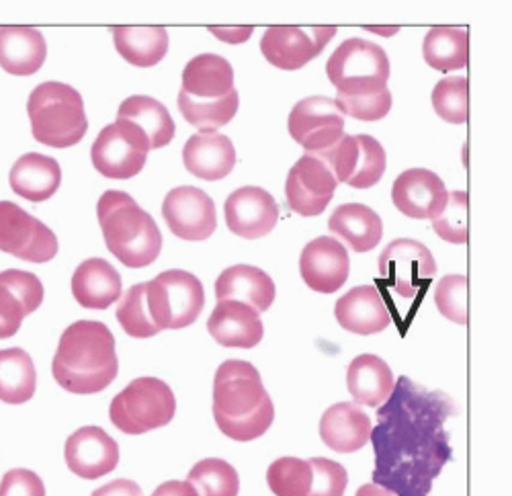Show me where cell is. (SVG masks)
<instances>
[{"instance_id":"1","label":"cell","mask_w":512,"mask_h":496,"mask_svg":"<svg viewBox=\"0 0 512 496\" xmlns=\"http://www.w3.org/2000/svg\"><path fill=\"white\" fill-rule=\"evenodd\" d=\"M455 412L447 394L402 376L379 406L377 427L371 429L373 484L396 496H429L453 458L447 423Z\"/></svg>"},{"instance_id":"2","label":"cell","mask_w":512,"mask_h":496,"mask_svg":"<svg viewBox=\"0 0 512 496\" xmlns=\"http://www.w3.org/2000/svg\"><path fill=\"white\" fill-rule=\"evenodd\" d=\"M213 419L234 441L263 437L275 419V406L259 369L248 361H224L213 380Z\"/></svg>"},{"instance_id":"3","label":"cell","mask_w":512,"mask_h":496,"mask_svg":"<svg viewBox=\"0 0 512 496\" xmlns=\"http://www.w3.org/2000/svg\"><path fill=\"white\" fill-rule=\"evenodd\" d=\"M119 371L115 337L103 322L70 324L54 355V380L72 394H97L113 384Z\"/></svg>"},{"instance_id":"4","label":"cell","mask_w":512,"mask_h":496,"mask_svg":"<svg viewBox=\"0 0 512 496\" xmlns=\"http://www.w3.org/2000/svg\"><path fill=\"white\" fill-rule=\"evenodd\" d=\"M97 216L109 253L130 269L152 265L162 251V234L154 218L123 191H105Z\"/></svg>"},{"instance_id":"5","label":"cell","mask_w":512,"mask_h":496,"mask_svg":"<svg viewBox=\"0 0 512 496\" xmlns=\"http://www.w3.org/2000/svg\"><path fill=\"white\" fill-rule=\"evenodd\" d=\"M33 138L52 148L76 146L89 130L82 95L64 82H41L27 101Z\"/></svg>"},{"instance_id":"6","label":"cell","mask_w":512,"mask_h":496,"mask_svg":"<svg viewBox=\"0 0 512 496\" xmlns=\"http://www.w3.org/2000/svg\"><path fill=\"white\" fill-rule=\"evenodd\" d=\"M326 74L340 97H369L388 89L390 60L373 41L351 37L328 58Z\"/></svg>"},{"instance_id":"7","label":"cell","mask_w":512,"mask_h":496,"mask_svg":"<svg viewBox=\"0 0 512 496\" xmlns=\"http://www.w3.org/2000/svg\"><path fill=\"white\" fill-rule=\"evenodd\" d=\"M177 400L158 378H138L121 390L109 408L111 423L125 435H144L175 419Z\"/></svg>"},{"instance_id":"8","label":"cell","mask_w":512,"mask_h":496,"mask_svg":"<svg viewBox=\"0 0 512 496\" xmlns=\"http://www.w3.org/2000/svg\"><path fill=\"white\" fill-rule=\"evenodd\" d=\"M148 304L160 330L191 326L205 306L201 281L183 269H170L146 283Z\"/></svg>"},{"instance_id":"9","label":"cell","mask_w":512,"mask_h":496,"mask_svg":"<svg viewBox=\"0 0 512 496\" xmlns=\"http://www.w3.org/2000/svg\"><path fill=\"white\" fill-rule=\"evenodd\" d=\"M150 142L132 121L117 119L107 126L91 148L95 169L107 179H132L146 167Z\"/></svg>"},{"instance_id":"10","label":"cell","mask_w":512,"mask_h":496,"mask_svg":"<svg viewBox=\"0 0 512 496\" xmlns=\"http://www.w3.org/2000/svg\"><path fill=\"white\" fill-rule=\"evenodd\" d=\"M379 273L381 281L392 287L400 298L414 300L437 275V263L422 242L400 238L390 242L381 253Z\"/></svg>"},{"instance_id":"11","label":"cell","mask_w":512,"mask_h":496,"mask_svg":"<svg viewBox=\"0 0 512 496\" xmlns=\"http://www.w3.org/2000/svg\"><path fill=\"white\" fill-rule=\"evenodd\" d=\"M0 251L41 265L58 255V238L17 203L0 201Z\"/></svg>"},{"instance_id":"12","label":"cell","mask_w":512,"mask_h":496,"mask_svg":"<svg viewBox=\"0 0 512 496\" xmlns=\"http://www.w3.org/2000/svg\"><path fill=\"white\" fill-rule=\"evenodd\" d=\"M345 113L330 97H308L289 113V134L306 154H320L345 136Z\"/></svg>"},{"instance_id":"13","label":"cell","mask_w":512,"mask_h":496,"mask_svg":"<svg viewBox=\"0 0 512 496\" xmlns=\"http://www.w3.org/2000/svg\"><path fill=\"white\" fill-rule=\"evenodd\" d=\"M336 27H269L261 39L265 60L279 70H300L322 54Z\"/></svg>"},{"instance_id":"14","label":"cell","mask_w":512,"mask_h":496,"mask_svg":"<svg viewBox=\"0 0 512 496\" xmlns=\"http://www.w3.org/2000/svg\"><path fill=\"white\" fill-rule=\"evenodd\" d=\"M166 226L183 240H207L218 228L216 203L197 187H177L168 191L162 203Z\"/></svg>"},{"instance_id":"15","label":"cell","mask_w":512,"mask_h":496,"mask_svg":"<svg viewBox=\"0 0 512 496\" xmlns=\"http://www.w3.org/2000/svg\"><path fill=\"white\" fill-rule=\"evenodd\" d=\"M338 181L326 164L310 154L297 160L285 183V195L289 208L304 218L320 216L334 195Z\"/></svg>"},{"instance_id":"16","label":"cell","mask_w":512,"mask_h":496,"mask_svg":"<svg viewBox=\"0 0 512 496\" xmlns=\"http://www.w3.org/2000/svg\"><path fill=\"white\" fill-rule=\"evenodd\" d=\"M64 458L72 474L82 480H97L117 468L119 445L101 427H82L68 437Z\"/></svg>"},{"instance_id":"17","label":"cell","mask_w":512,"mask_h":496,"mask_svg":"<svg viewBox=\"0 0 512 496\" xmlns=\"http://www.w3.org/2000/svg\"><path fill=\"white\" fill-rule=\"evenodd\" d=\"M447 197L443 179L429 169H408L392 187L394 205L412 220H435L445 210Z\"/></svg>"},{"instance_id":"18","label":"cell","mask_w":512,"mask_h":496,"mask_svg":"<svg viewBox=\"0 0 512 496\" xmlns=\"http://www.w3.org/2000/svg\"><path fill=\"white\" fill-rule=\"evenodd\" d=\"M351 261L347 248L332 236H320L306 244L300 273L306 285L318 294H334L349 279Z\"/></svg>"},{"instance_id":"19","label":"cell","mask_w":512,"mask_h":496,"mask_svg":"<svg viewBox=\"0 0 512 496\" xmlns=\"http://www.w3.org/2000/svg\"><path fill=\"white\" fill-rule=\"evenodd\" d=\"M224 214L232 234L254 240L273 232L279 220V205L261 187H240L226 199Z\"/></svg>"},{"instance_id":"20","label":"cell","mask_w":512,"mask_h":496,"mask_svg":"<svg viewBox=\"0 0 512 496\" xmlns=\"http://www.w3.org/2000/svg\"><path fill=\"white\" fill-rule=\"evenodd\" d=\"M44 302V285L37 275L21 269L0 273V339H11L31 312Z\"/></svg>"},{"instance_id":"21","label":"cell","mask_w":512,"mask_h":496,"mask_svg":"<svg viewBox=\"0 0 512 496\" xmlns=\"http://www.w3.org/2000/svg\"><path fill=\"white\" fill-rule=\"evenodd\" d=\"M207 330L213 341L230 349H254L265 335L259 312L234 300L218 302L207 320Z\"/></svg>"},{"instance_id":"22","label":"cell","mask_w":512,"mask_h":496,"mask_svg":"<svg viewBox=\"0 0 512 496\" xmlns=\"http://www.w3.org/2000/svg\"><path fill=\"white\" fill-rule=\"evenodd\" d=\"M334 316L340 326L355 335H377L392 322L386 302L373 285L353 287L349 294L336 302Z\"/></svg>"},{"instance_id":"23","label":"cell","mask_w":512,"mask_h":496,"mask_svg":"<svg viewBox=\"0 0 512 496\" xmlns=\"http://www.w3.org/2000/svg\"><path fill=\"white\" fill-rule=\"evenodd\" d=\"M183 162L191 175L203 181H222L234 169L236 150L230 138L218 132L195 134L183 148Z\"/></svg>"},{"instance_id":"24","label":"cell","mask_w":512,"mask_h":496,"mask_svg":"<svg viewBox=\"0 0 512 496\" xmlns=\"http://www.w3.org/2000/svg\"><path fill=\"white\" fill-rule=\"evenodd\" d=\"M371 419L355 402L330 406L320 421L322 441L338 453H353L367 445L371 437Z\"/></svg>"},{"instance_id":"25","label":"cell","mask_w":512,"mask_h":496,"mask_svg":"<svg viewBox=\"0 0 512 496\" xmlns=\"http://www.w3.org/2000/svg\"><path fill=\"white\" fill-rule=\"evenodd\" d=\"M72 296L89 310H107L121 298V275L105 259H87L72 275Z\"/></svg>"},{"instance_id":"26","label":"cell","mask_w":512,"mask_h":496,"mask_svg":"<svg viewBox=\"0 0 512 496\" xmlns=\"http://www.w3.org/2000/svg\"><path fill=\"white\" fill-rule=\"evenodd\" d=\"M216 298L218 302L234 300L242 302L256 312H265L275 302V283L259 267L236 265L226 269L216 281Z\"/></svg>"},{"instance_id":"27","label":"cell","mask_w":512,"mask_h":496,"mask_svg":"<svg viewBox=\"0 0 512 496\" xmlns=\"http://www.w3.org/2000/svg\"><path fill=\"white\" fill-rule=\"evenodd\" d=\"M232 64L218 54H199L183 70L181 93L197 101H220L234 93Z\"/></svg>"},{"instance_id":"28","label":"cell","mask_w":512,"mask_h":496,"mask_svg":"<svg viewBox=\"0 0 512 496\" xmlns=\"http://www.w3.org/2000/svg\"><path fill=\"white\" fill-rule=\"evenodd\" d=\"M46 39L33 27H0V68L15 76H31L44 66Z\"/></svg>"},{"instance_id":"29","label":"cell","mask_w":512,"mask_h":496,"mask_svg":"<svg viewBox=\"0 0 512 496\" xmlns=\"http://www.w3.org/2000/svg\"><path fill=\"white\" fill-rule=\"evenodd\" d=\"M9 183L19 197L39 203L50 199L60 189L62 169L54 158L29 152L13 164Z\"/></svg>"},{"instance_id":"30","label":"cell","mask_w":512,"mask_h":496,"mask_svg":"<svg viewBox=\"0 0 512 496\" xmlns=\"http://www.w3.org/2000/svg\"><path fill=\"white\" fill-rule=\"evenodd\" d=\"M347 386L355 404L379 408L394 392V374L390 365L377 355H359L347 371Z\"/></svg>"},{"instance_id":"31","label":"cell","mask_w":512,"mask_h":496,"mask_svg":"<svg viewBox=\"0 0 512 496\" xmlns=\"http://www.w3.org/2000/svg\"><path fill=\"white\" fill-rule=\"evenodd\" d=\"M328 228L357 253L373 251L383 236L381 218L363 203L340 205L330 216Z\"/></svg>"},{"instance_id":"32","label":"cell","mask_w":512,"mask_h":496,"mask_svg":"<svg viewBox=\"0 0 512 496\" xmlns=\"http://www.w3.org/2000/svg\"><path fill=\"white\" fill-rule=\"evenodd\" d=\"M117 119L132 121L146 134L150 150L164 148L175 138V121L168 109L152 97L134 95L125 99L117 111Z\"/></svg>"},{"instance_id":"33","label":"cell","mask_w":512,"mask_h":496,"mask_svg":"<svg viewBox=\"0 0 512 496\" xmlns=\"http://www.w3.org/2000/svg\"><path fill=\"white\" fill-rule=\"evenodd\" d=\"M113 41L119 56L138 68L156 66L168 52L164 27H115Z\"/></svg>"},{"instance_id":"34","label":"cell","mask_w":512,"mask_h":496,"mask_svg":"<svg viewBox=\"0 0 512 496\" xmlns=\"http://www.w3.org/2000/svg\"><path fill=\"white\" fill-rule=\"evenodd\" d=\"M37 374L33 359L19 347L0 349V400L7 404H25L33 398Z\"/></svg>"},{"instance_id":"35","label":"cell","mask_w":512,"mask_h":496,"mask_svg":"<svg viewBox=\"0 0 512 496\" xmlns=\"http://www.w3.org/2000/svg\"><path fill=\"white\" fill-rule=\"evenodd\" d=\"M422 56L433 70L451 72L467 66L469 37L459 27H433L424 37Z\"/></svg>"},{"instance_id":"36","label":"cell","mask_w":512,"mask_h":496,"mask_svg":"<svg viewBox=\"0 0 512 496\" xmlns=\"http://www.w3.org/2000/svg\"><path fill=\"white\" fill-rule=\"evenodd\" d=\"M238 93H230L220 101H197L183 93H179V111L187 119V123L201 130V134L216 132L234 119L238 111Z\"/></svg>"},{"instance_id":"37","label":"cell","mask_w":512,"mask_h":496,"mask_svg":"<svg viewBox=\"0 0 512 496\" xmlns=\"http://www.w3.org/2000/svg\"><path fill=\"white\" fill-rule=\"evenodd\" d=\"M117 320L125 333L134 339H148L162 333L158 324L154 322V316L148 304L146 283H138L123 294L117 306Z\"/></svg>"},{"instance_id":"38","label":"cell","mask_w":512,"mask_h":496,"mask_svg":"<svg viewBox=\"0 0 512 496\" xmlns=\"http://www.w3.org/2000/svg\"><path fill=\"white\" fill-rule=\"evenodd\" d=\"M187 482L193 484L199 496H238L240 490V480L234 466L218 458H207L195 464Z\"/></svg>"},{"instance_id":"39","label":"cell","mask_w":512,"mask_h":496,"mask_svg":"<svg viewBox=\"0 0 512 496\" xmlns=\"http://www.w3.org/2000/svg\"><path fill=\"white\" fill-rule=\"evenodd\" d=\"M314 480L310 460L279 458L269 466L267 482L275 496H308Z\"/></svg>"},{"instance_id":"40","label":"cell","mask_w":512,"mask_h":496,"mask_svg":"<svg viewBox=\"0 0 512 496\" xmlns=\"http://www.w3.org/2000/svg\"><path fill=\"white\" fill-rule=\"evenodd\" d=\"M467 78L465 76H449L437 82L433 91V107L437 115L447 121L461 126L467 121L469 105H467Z\"/></svg>"},{"instance_id":"41","label":"cell","mask_w":512,"mask_h":496,"mask_svg":"<svg viewBox=\"0 0 512 496\" xmlns=\"http://www.w3.org/2000/svg\"><path fill=\"white\" fill-rule=\"evenodd\" d=\"M357 142L359 154L355 162V171L347 185H351L353 189H369L377 185L383 173H386V150H383V146L375 138L367 134H357Z\"/></svg>"},{"instance_id":"42","label":"cell","mask_w":512,"mask_h":496,"mask_svg":"<svg viewBox=\"0 0 512 496\" xmlns=\"http://www.w3.org/2000/svg\"><path fill=\"white\" fill-rule=\"evenodd\" d=\"M467 210H469L467 193L465 191H451L449 197H447L445 210L433 220L435 232L451 244H465L467 238H469Z\"/></svg>"},{"instance_id":"43","label":"cell","mask_w":512,"mask_h":496,"mask_svg":"<svg viewBox=\"0 0 512 496\" xmlns=\"http://www.w3.org/2000/svg\"><path fill=\"white\" fill-rule=\"evenodd\" d=\"M435 302L439 312L455 324H467V279L463 275H447L439 281Z\"/></svg>"},{"instance_id":"44","label":"cell","mask_w":512,"mask_h":496,"mask_svg":"<svg viewBox=\"0 0 512 496\" xmlns=\"http://www.w3.org/2000/svg\"><path fill=\"white\" fill-rule=\"evenodd\" d=\"M338 109L345 113V117L361 119V121H379L386 117L392 109V93L390 89H383L377 95L369 97H340L336 95Z\"/></svg>"},{"instance_id":"45","label":"cell","mask_w":512,"mask_h":496,"mask_svg":"<svg viewBox=\"0 0 512 496\" xmlns=\"http://www.w3.org/2000/svg\"><path fill=\"white\" fill-rule=\"evenodd\" d=\"M310 464L314 480L308 496H345L349 476L343 466L326 458H312Z\"/></svg>"},{"instance_id":"46","label":"cell","mask_w":512,"mask_h":496,"mask_svg":"<svg viewBox=\"0 0 512 496\" xmlns=\"http://www.w3.org/2000/svg\"><path fill=\"white\" fill-rule=\"evenodd\" d=\"M0 496H46V486L31 470H11L0 482Z\"/></svg>"},{"instance_id":"47","label":"cell","mask_w":512,"mask_h":496,"mask_svg":"<svg viewBox=\"0 0 512 496\" xmlns=\"http://www.w3.org/2000/svg\"><path fill=\"white\" fill-rule=\"evenodd\" d=\"M91 496H144V492L134 480L119 478V480H113V482L97 488Z\"/></svg>"},{"instance_id":"48","label":"cell","mask_w":512,"mask_h":496,"mask_svg":"<svg viewBox=\"0 0 512 496\" xmlns=\"http://www.w3.org/2000/svg\"><path fill=\"white\" fill-rule=\"evenodd\" d=\"M152 496H199L197 490L193 488L191 482H181V480H170L160 484Z\"/></svg>"},{"instance_id":"49","label":"cell","mask_w":512,"mask_h":496,"mask_svg":"<svg viewBox=\"0 0 512 496\" xmlns=\"http://www.w3.org/2000/svg\"><path fill=\"white\" fill-rule=\"evenodd\" d=\"M209 31L216 35L222 41H228V44H242V41H248L252 35V27H209Z\"/></svg>"},{"instance_id":"50","label":"cell","mask_w":512,"mask_h":496,"mask_svg":"<svg viewBox=\"0 0 512 496\" xmlns=\"http://www.w3.org/2000/svg\"><path fill=\"white\" fill-rule=\"evenodd\" d=\"M355 496H396V494L390 492V490H386V488L377 486V484H365V486H361V488L357 490Z\"/></svg>"}]
</instances>
